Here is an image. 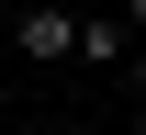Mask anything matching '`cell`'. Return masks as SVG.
<instances>
[{
	"label": "cell",
	"instance_id": "obj_1",
	"mask_svg": "<svg viewBox=\"0 0 146 135\" xmlns=\"http://www.w3.org/2000/svg\"><path fill=\"white\" fill-rule=\"evenodd\" d=\"M79 23H90V11H23V23H11V45H23L34 68H68V57H79Z\"/></svg>",
	"mask_w": 146,
	"mask_h": 135
},
{
	"label": "cell",
	"instance_id": "obj_3",
	"mask_svg": "<svg viewBox=\"0 0 146 135\" xmlns=\"http://www.w3.org/2000/svg\"><path fill=\"white\" fill-rule=\"evenodd\" d=\"M124 23H135V34H146V0H124Z\"/></svg>",
	"mask_w": 146,
	"mask_h": 135
},
{
	"label": "cell",
	"instance_id": "obj_2",
	"mask_svg": "<svg viewBox=\"0 0 146 135\" xmlns=\"http://www.w3.org/2000/svg\"><path fill=\"white\" fill-rule=\"evenodd\" d=\"M124 57V23H79V68H112Z\"/></svg>",
	"mask_w": 146,
	"mask_h": 135
}]
</instances>
